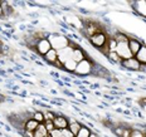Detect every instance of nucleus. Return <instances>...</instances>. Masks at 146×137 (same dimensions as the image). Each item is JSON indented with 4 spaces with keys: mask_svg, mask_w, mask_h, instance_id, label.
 I'll list each match as a JSON object with an SVG mask.
<instances>
[{
    "mask_svg": "<svg viewBox=\"0 0 146 137\" xmlns=\"http://www.w3.org/2000/svg\"><path fill=\"white\" fill-rule=\"evenodd\" d=\"M49 136H50V137H63V131H62V130L54 128V130L49 133Z\"/></svg>",
    "mask_w": 146,
    "mask_h": 137,
    "instance_id": "22",
    "label": "nucleus"
},
{
    "mask_svg": "<svg viewBox=\"0 0 146 137\" xmlns=\"http://www.w3.org/2000/svg\"><path fill=\"white\" fill-rule=\"evenodd\" d=\"M40 123H38L35 120H33V118H29L28 121H27L25 123H24V130L27 131H32V132H34V131L38 128V126Z\"/></svg>",
    "mask_w": 146,
    "mask_h": 137,
    "instance_id": "13",
    "label": "nucleus"
},
{
    "mask_svg": "<svg viewBox=\"0 0 146 137\" xmlns=\"http://www.w3.org/2000/svg\"><path fill=\"white\" fill-rule=\"evenodd\" d=\"M54 118H56V114L52 113L50 111L44 112V121H53Z\"/></svg>",
    "mask_w": 146,
    "mask_h": 137,
    "instance_id": "23",
    "label": "nucleus"
},
{
    "mask_svg": "<svg viewBox=\"0 0 146 137\" xmlns=\"http://www.w3.org/2000/svg\"><path fill=\"white\" fill-rule=\"evenodd\" d=\"M130 136H131V130L123 127V133H122V136L121 137H130Z\"/></svg>",
    "mask_w": 146,
    "mask_h": 137,
    "instance_id": "26",
    "label": "nucleus"
},
{
    "mask_svg": "<svg viewBox=\"0 0 146 137\" xmlns=\"http://www.w3.org/2000/svg\"><path fill=\"white\" fill-rule=\"evenodd\" d=\"M121 66H123L125 68H127V69H131V71H140V68H141V63H140L135 57L130 58V59L122 60Z\"/></svg>",
    "mask_w": 146,
    "mask_h": 137,
    "instance_id": "6",
    "label": "nucleus"
},
{
    "mask_svg": "<svg viewBox=\"0 0 146 137\" xmlns=\"http://www.w3.org/2000/svg\"><path fill=\"white\" fill-rule=\"evenodd\" d=\"M53 124L57 130H66L68 128V120L64 116H56V118L53 120Z\"/></svg>",
    "mask_w": 146,
    "mask_h": 137,
    "instance_id": "8",
    "label": "nucleus"
},
{
    "mask_svg": "<svg viewBox=\"0 0 146 137\" xmlns=\"http://www.w3.org/2000/svg\"><path fill=\"white\" fill-rule=\"evenodd\" d=\"M52 49V45L48 40V38H44V39H39L35 44V52L40 56H45Z\"/></svg>",
    "mask_w": 146,
    "mask_h": 137,
    "instance_id": "3",
    "label": "nucleus"
},
{
    "mask_svg": "<svg viewBox=\"0 0 146 137\" xmlns=\"http://www.w3.org/2000/svg\"><path fill=\"white\" fill-rule=\"evenodd\" d=\"M81 127H82V124H81L80 122H77L76 120H71V121H68V130L71 131V132H72L74 136L77 135L78 132H80Z\"/></svg>",
    "mask_w": 146,
    "mask_h": 137,
    "instance_id": "12",
    "label": "nucleus"
},
{
    "mask_svg": "<svg viewBox=\"0 0 146 137\" xmlns=\"http://www.w3.org/2000/svg\"><path fill=\"white\" fill-rule=\"evenodd\" d=\"M107 45H108V50L110 52H116V48H117V42L113 38H110L107 40Z\"/></svg>",
    "mask_w": 146,
    "mask_h": 137,
    "instance_id": "20",
    "label": "nucleus"
},
{
    "mask_svg": "<svg viewBox=\"0 0 146 137\" xmlns=\"http://www.w3.org/2000/svg\"><path fill=\"white\" fill-rule=\"evenodd\" d=\"M45 137H50V136H49V135H48V136H45Z\"/></svg>",
    "mask_w": 146,
    "mask_h": 137,
    "instance_id": "31",
    "label": "nucleus"
},
{
    "mask_svg": "<svg viewBox=\"0 0 146 137\" xmlns=\"http://www.w3.org/2000/svg\"><path fill=\"white\" fill-rule=\"evenodd\" d=\"M33 120H35L38 123H43L44 122V113L43 112H39V111H36L33 113Z\"/></svg>",
    "mask_w": 146,
    "mask_h": 137,
    "instance_id": "19",
    "label": "nucleus"
},
{
    "mask_svg": "<svg viewBox=\"0 0 146 137\" xmlns=\"http://www.w3.org/2000/svg\"><path fill=\"white\" fill-rule=\"evenodd\" d=\"M3 15H4V10H3V7L0 4V17H3Z\"/></svg>",
    "mask_w": 146,
    "mask_h": 137,
    "instance_id": "29",
    "label": "nucleus"
},
{
    "mask_svg": "<svg viewBox=\"0 0 146 137\" xmlns=\"http://www.w3.org/2000/svg\"><path fill=\"white\" fill-rule=\"evenodd\" d=\"M54 66H56V67H58V68H63V64L59 62V60H57V62L54 63Z\"/></svg>",
    "mask_w": 146,
    "mask_h": 137,
    "instance_id": "28",
    "label": "nucleus"
},
{
    "mask_svg": "<svg viewBox=\"0 0 146 137\" xmlns=\"http://www.w3.org/2000/svg\"><path fill=\"white\" fill-rule=\"evenodd\" d=\"M23 135H24V137H34V132L24 130V131H23Z\"/></svg>",
    "mask_w": 146,
    "mask_h": 137,
    "instance_id": "27",
    "label": "nucleus"
},
{
    "mask_svg": "<svg viewBox=\"0 0 146 137\" xmlns=\"http://www.w3.org/2000/svg\"><path fill=\"white\" fill-rule=\"evenodd\" d=\"M113 132H115V135H116V136L121 137V136H122V133H123V126H118V127H116V128L113 130Z\"/></svg>",
    "mask_w": 146,
    "mask_h": 137,
    "instance_id": "25",
    "label": "nucleus"
},
{
    "mask_svg": "<svg viewBox=\"0 0 146 137\" xmlns=\"http://www.w3.org/2000/svg\"><path fill=\"white\" fill-rule=\"evenodd\" d=\"M48 135H49V133H48V131L45 130L44 123H40L38 126V128L34 131V137H45V136H48Z\"/></svg>",
    "mask_w": 146,
    "mask_h": 137,
    "instance_id": "15",
    "label": "nucleus"
},
{
    "mask_svg": "<svg viewBox=\"0 0 146 137\" xmlns=\"http://www.w3.org/2000/svg\"><path fill=\"white\" fill-rule=\"evenodd\" d=\"M107 57L110 58V60L113 62V63H120V64L122 63V59L118 57V54L116 53V52H110V53L107 54Z\"/></svg>",
    "mask_w": 146,
    "mask_h": 137,
    "instance_id": "18",
    "label": "nucleus"
},
{
    "mask_svg": "<svg viewBox=\"0 0 146 137\" xmlns=\"http://www.w3.org/2000/svg\"><path fill=\"white\" fill-rule=\"evenodd\" d=\"M141 47H142V44L140 43L137 39L129 38V49H130V52H131L132 57H135L136 54L139 53V50L141 49Z\"/></svg>",
    "mask_w": 146,
    "mask_h": 137,
    "instance_id": "9",
    "label": "nucleus"
},
{
    "mask_svg": "<svg viewBox=\"0 0 146 137\" xmlns=\"http://www.w3.org/2000/svg\"><path fill=\"white\" fill-rule=\"evenodd\" d=\"M135 58L139 60L141 64H146V45H142L139 53L135 56Z\"/></svg>",
    "mask_w": 146,
    "mask_h": 137,
    "instance_id": "14",
    "label": "nucleus"
},
{
    "mask_svg": "<svg viewBox=\"0 0 146 137\" xmlns=\"http://www.w3.org/2000/svg\"><path fill=\"white\" fill-rule=\"evenodd\" d=\"M91 133H92V132H91L90 128H88L87 126H82L81 130H80V132L76 135V137H90Z\"/></svg>",
    "mask_w": 146,
    "mask_h": 137,
    "instance_id": "17",
    "label": "nucleus"
},
{
    "mask_svg": "<svg viewBox=\"0 0 146 137\" xmlns=\"http://www.w3.org/2000/svg\"><path fill=\"white\" fill-rule=\"evenodd\" d=\"M90 40H91V43L95 45L96 48L102 49V48L106 45V43H107V36H106L105 33L101 32V33H97V34H95L93 36H91Z\"/></svg>",
    "mask_w": 146,
    "mask_h": 137,
    "instance_id": "5",
    "label": "nucleus"
},
{
    "mask_svg": "<svg viewBox=\"0 0 146 137\" xmlns=\"http://www.w3.org/2000/svg\"><path fill=\"white\" fill-rule=\"evenodd\" d=\"M63 68H64L66 71H68V72H74L76 68H77V63L73 62L72 59H69V60H67L64 64H63Z\"/></svg>",
    "mask_w": 146,
    "mask_h": 137,
    "instance_id": "16",
    "label": "nucleus"
},
{
    "mask_svg": "<svg viewBox=\"0 0 146 137\" xmlns=\"http://www.w3.org/2000/svg\"><path fill=\"white\" fill-rule=\"evenodd\" d=\"M73 137H76V136H73Z\"/></svg>",
    "mask_w": 146,
    "mask_h": 137,
    "instance_id": "32",
    "label": "nucleus"
},
{
    "mask_svg": "<svg viewBox=\"0 0 146 137\" xmlns=\"http://www.w3.org/2000/svg\"><path fill=\"white\" fill-rule=\"evenodd\" d=\"M90 137H98V136H97L96 133H91V135H90Z\"/></svg>",
    "mask_w": 146,
    "mask_h": 137,
    "instance_id": "30",
    "label": "nucleus"
},
{
    "mask_svg": "<svg viewBox=\"0 0 146 137\" xmlns=\"http://www.w3.org/2000/svg\"><path fill=\"white\" fill-rule=\"evenodd\" d=\"M74 73L76 74H78V75H88V74H91V73H93V64L88 59L82 60L81 63H78L77 64V68H76Z\"/></svg>",
    "mask_w": 146,
    "mask_h": 137,
    "instance_id": "2",
    "label": "nucleus"
},
{
    "mask_svg": "<svg viewBox=\"0 0 146 137\" xmlns=\"http://www.w3.org/2000/svg\"><path fill=\"white\" fill-rule=\"evenodd\" d=\"M116 53L118 54V57H120L122 60L132 58V54L129 49V43H117Z\"/></svg>",
    "mask_w": 146,
    "mask_h": 137,
    "instance_id": "4",
    "label": "nucleus"
},
{
    "mask_svg": "<svg viewBox=\"0 0 146 137\" xmlns=\"http://www.w3.org/2000/svg\"><path fill=\"white\" fill-rule=\"evenodd\" d=\"M44 126H45V130L48 131V133H50L52 131H53L56 127H54V124H53V121H44Z\"/></svg>",
    "mask_w": 146,
    "mask_h": 137,
    "instance_id": "21",
    "label": "nucleus"
},
{
    "mask_svg": "<svg viewBox=\"0 0 146 137\" xmlns=\"http://www.w3.org/2000/svg\"><path fill=\"white\" fill-rule=\"evenodd\" d=\"M131 4L136 14L146 17V0H136V1H132Z\"/></svg>",
    "mask_w": 146,
    "mask_h": 137,
    "instance_id": "7",
    "label": "nucleus"
},
{
    "mask_svg": "<svg viewBox=\"0 0 146 137\" xmlns=\"http://www.w3.org/2000/svg\"><path fill=\"white\" fill-rule=\"evenodd\" d=\"M48 40L52 45L53 49H56L57 52L63 49V48L68 47L71 40H69L67 36L64 35H60V34H52V35H48Z\"/></svg>",
    "mask_w": 146,
    "mask_h": 137,
    "instance_id": "1",
    "label": "nucleus"
},
{
    "mask_svg": "<svg viewBox=\"0 0 146 137\" xmlns=\"http://www.w3.org/2000/svg\"><path fill=\"white\" fill-rule=\"evenodd\" d=\"M71 59L73 60V62H76L78 64V63H81L82 60H84V59H87L86 58V53H84L83 50L81 49V48H74L72 52V58Z\"/></svg>",
    "mask_w": 146,
    "mask_h": 137,
    "instance_id": "10",
    "label": "nucleus"
},
{
    "mask_svg": "<svg viewBox=\"0 0 146 137\" xmlns=\"http://www.w3.org/2000/svg\"><path fill=\"white\" fill-rule=\"evenodd\" d=\"M130 137H145V133L140 130H131V136Z\"/></svg>",
    "mask_w": 146,
    "mask_h": 137,
    "instance_id": "24",
    "label": "nucleus"
},
{
    "mask_svg": "<svg viewBox=\"0 0 146 137\" xmlns=\"http://www.w3.org/2000/svg\"><path fill=\"white\" fill-rule=\"evenodd\" d=\"M43 58H44L45 60H47L48 63H50V64H54V63L58 60V52L52 48V49L48 52L45 56H43Z\"/></svg>",
    "mask_w": 146,
    "mask_h": 137,
    "instance_id": "11",
    "label": "nucleus"
}]
</instances>
